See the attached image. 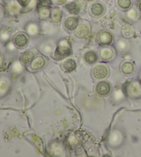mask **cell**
<instances>
[{"label": "cell", "mask_w": 141, "mask_h": 157, "mask_svg": "<svg viewBox=\"0 0 141 157\" xmlns=\"http://www.w3.org/2000/svg\"><path fill=\"white\" fill-rule=\"evenodd\" d=\"M14 43L18 48H24L28 44V37L25 33H20L15 36Z\"/></svg>", "instance_id": "8992f818"}, {"label": "cell", "mask_w": 141, "mask_h": 157, "mask_svg": "<svg viewBox=\"0 0 141 157\" xmlns=\"http://www.w3.org/2000/svg\"><path fill=\"white\" fill-rule=\"evenodd\" d=\"M49 6L37 4V13L42 19H47L50 15V10Z\"/></svg>", "instance_id": "8fae6325"}, {"label": "cell", "mask_w": 141, "mask_h": 157, "mask_svg": "<svg viewBox=\"0 0 141 157\" xmlns=\"http://www.w3.org/2000/svg\"><path fill=\"white\" fill-rule=\"evenodd\" d=\"M113 35L110 31H103L100 32L98 36V42L101 45H110L113 42Z\"/></svg>", "instance_id": "3957f363"}, {"label": "cell", "mask_w": 141, "mask_h": 157, "mask_svg": "<svg viewBox=\"0 0 141 157\" xmlns=\"http://www.w3.org/2000/svg\"><path fill=\"white\" fill-rule=\"evenodd\" d=\"M34 57V53L32 51H27L26 52L23 53L21 56V61H22L24 64H28L29 62L32 61Z\"/></svg>", "instance_id": "ffe728a7"}, {"label": "cell", "mask_w": 141, "mask_h": 157, "mask_svg": "<svg viewBox=\"0 0 141 157\" xmlns=\"http://www.w3.org/2000/svg\"><path fill=\"white\" fill-rule=\"evenodd\" d=\"M66 9L67 11L71 13V14L77 15L79 12V7L75 3H70L66 6Z\"/></svg>", "instance_id": "44dd1931"}, {"label": "cell", "mask_w": 141, "mask_h": 157, "mask_svg": "<svg viewBox=\"0 0 141 157\" xmlns=\"http://www.w3.org/2000/svg\"><path fill=\"white\" fill-rule=\"evenodd\" d=\"M51 19L53 21V22L55 24H59L61 22L62 19V11L59 9H54L51 12Z\"/></svg>", "instance_id": "e0dca14e"}, {"label": "cell", "mask_w": 141, "mask_h": 157, "mask_svg": "<svg viewBox=\"0 0 141 157\" xmlns=\"http://www.w3.org/2000/svg\"><path fill=\"white\" fill-rule=\"evenodd\" d=\"M84 59L88 64H94L98 59V56L96 52L93 51H89L84 56Z\"/></svg>", "instance_id": "5bb4252c"}, {"label": "cell", "mask_w": 141, "mask_h": 157, "mask_svg": "<svg viewBox=\"0 0 141 157\" xmlns=\"http://www.w3.org/2000/svg\"><path fill=\"white\" fill-rule=\"evenodd\" d=\"M67 0H54V2H55L56 4L58 5H63L64 4Z\"/></svg>", "instance_id": "f546056e"}, {"label": "cell", "mask_w": 141, "mask_h": 157, "mask_svg": "<svg viewBox=\"0 0 141 157\" xmlns=\"http://www.w3.org/2000/svg\"><path fill=\"white\" fill-rule=\"evenodd\" d=\"M114 52L111 48H103L100 51V56L104 60H110L114 57Z\"/></svg>", "instance_id": "7c38bea8"}, {"label": "cell", "mask_w": 141, "mask_h": 157, "mask_svg": "<svg viewBox=\"0 0 141 157\" xmlns=\"http://www.w3.org/2000/svg\"><path fill=\"white\" fill-rule=\"evenodd\" d=\"M140 84H141V79H140Z\"/></svg>", "instance_id": "d6a6232c"}, {"label": "cell", "mask_w": 141, "mask_h": 157, "mask_svg": "<svg viewBox=\"0 0 141 157\" xmlns=\"http://www.w3.org/2000/svg\"><path fill=\"white\" fill-rule=\"evenodd\" d=\"M109 75V69L107 67L103 64H99L94 67L93 71H92V75L93 77L97 80L103 79L107 77Z\"/></svg>", "instance_id": "7a4b0ae2"}, {"label": "cell", "mask_w": 141, "mask_h": 157, "mask_svg": "<svg viewBox=\"0 0 141 157\" xmlns=\"http://www.w3.org/2000/svg\"><path fill=\"white\" fill-rule=\"evenodd\" d=\"M135 34L134 27L131 25H126L122 29V35L125 38H131Z\"/></svg>", "instance_id": "2e32d148"}, {"label": "cell", "mask_w": 141, "mask_h": 157, "mask_svg": "<svg viewBox=\"0 0 141 157\" xmlns=\"http://www.w3.org/2000/svg\"><path fill=\"white\" fill-rule=\"evenodd\" d=\"M89 27L84 24H81L77 26L74 31V36L79 39L85 38L89 35Z\"/></svg>", "instance_id": "52a82bcc"}, {"label": "cell", "mask_w": 141, "mask_h": 157, "mask_svg": "<svg viewBox=\"0 0 141 157\" xmlns=\"http://www.w3.org/2000/svg\"><path fill=\"white\" fill-rule=\"evenodd\" d=\"M72 52V46L67 39H62L59 42L57 48L55 51V55L59 57L69 56Z\"/></svg>", "instance_id": "6da1fadb"}, {"label": "cell", "mask_w": 141, "mask_h": 157, "mask_svg": "<svg viewBox=\"0 0 141 157\" xmlns=\"http://www.w3.org/2000/svg\"><path fill=\"white\" fill-rule=\"evenodd\" d=\"M127 17L131 20H136L138 18V13L136 12V10L134 9H130L129 11L127 12Z\"/></svg>", "instance_id": "4316f807"}, {"label": "cell", "mask_w": 141, "mask_h": 157, "mask_svg": "<svg viewBox=\"0 0 141 157\" xmlns=\"http://www.w3.org/2000/svg\"><path fill=\"white\" fill-rule=\"evenodd\" d=\"M128 94L133 98H138L141 95V88L140 85L136 82H134L128 86Z\"/></svg>", "instance_id": "9c48e42d"}, {"label": "cell", "mask_w": 141, "mask_h": 157, "mask_svg": "<svg viewBox=\"0 0 141 157\" xmlns=\"http://www.w3.org/2000/svg\"><path fill=\"white\" fill-rule=\"evenodd\" d=\"M138 10H139V12L141 13V1L139 2V3H138Z\"/></svg>", "instance_id": "4dcf8cb0"}, {"label": "cell", "mask_w": 141, "mask_h": 157, "mask_svg": "<svg viewBox=\"0 0 141 157\" xmlns=\"http://www.w3.org/2000/svg\"><path fill=\"white\" fill-rule=\"evenodd\" d=\"M63 67L64 69L67 72H71L76 69L77 67V64L76 62L72 59H68L63 62Z\"/></svg>", "instance_id": "d6986e66"}, {"label": "cell", "mask_w": 141, "mask_h": 157, "mask_svg": "<svg viewBox=\"0 0 141 157\" xmlns=\"http://www.w3.org/2000/svg\"><path fill=\"white\" fill-rule=\"evenodd\" d=\"M26 30L27 33L30 36L32 37H36L39 33L40 28L39 24L34 22V21H31V22L27 24Z\"/></svg>", "instance_id": "30bf717a"}, {"label": "cell", "mask_w": 141, "mask_h": 157, "mask_svg": "<svg viewBox=\"0 0 141 157\" xmlns=\"http://www.w3.org/2000/svg\"><path fill=\"white\" fill-rule=\"evenodd\" d=\"M114 97L117 100H120L121 98H123V92H122L121 90H118L116 92L115 94H114Z\"/></svg>", "instance_id": "83f0119b"}, {"label": "cell", "mask_w": 141, "mask_h": 157, "mask_svg": "<svg viewBox=\"0 0 141 157\" xmlns=\"http://www.w3.org/2000/svg\"><path fill=\"white\" fill-rule=\"evenodd\" d=\"M121 71L124 74L131 75L132 74H134L135 71L134 65L130 62H125L121 67Z\"/></svg>", "instance_id": "9a60e30c"}, {"label": "cell", "mask_w": 141, "mask_h": 157, "mask_svg": "<svg viewBox=\"0 0 141 157\" xmlns=\"http://www.w3.org/2000/svg\"><path fill=\"white\" fill-rule=\"evenodd\" d=\"M87 1H92V0H87Z\"/></svg>", "instance_id": "1f68e13d"}, {"label": "cell", "mask_w": 141, "mask_h": 157, "mask_svg": "<svg viewBox=\"0 0 141 157\" xmlns=\"http://www.w3.org/2000/svg\"><path fill=\"white\" fill-rule=\"evenodd\" d=\"M53 48H54V47H53V45L51 44V43L46 42L44 44L42 45V48H41V49H42L43 53H44L45 54H48V53H50L51 52H52V51H53Z\"/></svg>", "instance_id": "484cf974"}, {"label": "cell", "mask_w": 141, "mask_h": 157, "mask_svg": "<svg viewBox=\"0 0 141 157\" xmlns=\"http://www.w3.org/2000/svg\"><path fill=\"white\" fill-rule=\"evenodd\" d=\"M116 4L119 9L127 10L132 7L133 2L132 0H116Z\"/></svg>", "instance_id": "ac0fdd59"}, {"label": "cell", "mask_w": 141, "mask_h": 157, "mask_svg": "<svg viewBox=\"0 0 141 157\" xmlns=\"http://www.w3.org/2000/svg\"><path fill=\"white\" fill-rule=\"evenodd\" d=\"M110 143H112L114 145H116L119 143V142L121 141V135L119 132H114L110 135Z\"/></svg>", "instance_id": "7402d4cb"}, {"label": "cell", "mask_w": 141, "mask_h": 157, "mask_svg": "<svg viewBox=\"0 0 141 157\" xmlns=\"http://www.w3.org/2000/svg\"><path fill=\"white\" fill-rule=\"evenodd\" d=\"M62 151V148L61 146H59V145H56L54 147V152H55L56 154H60L61 153Z\"/></svg>", "instance_id": "f1b7e54d"}, {"label": "cell", "mask_w": 141, "mask_h": 157, "mask_svg": "<svg viewBox=\"0 0 141 157\" xmlns=\"http://www.w3.org/2000/svg\"><path fill=\"white\" fill-rule=\"evenodd\" d=\"M45 59L42 58V57H37V58H35L33 61H32L31 64V67L33 70H39L42 69L43 67L45 66Z\"/></svg>", "instance_id": "4fadbf2b"}, {"label": "cell", "mask_w": 141, "mask_h": 157, "mask_svg": "<svg viewBox=\"0 0 141 157\" xmlns=\"http://www.w3.org/2000/svg\"><path fill=\"white\" fill-rule=\"evenodd\" d=\"M20 5L15 2H11L9 4V10L12 14H17L20 10Z\"/></svg>", "instance_id": "cb8c5ba5"}, {"label": "cell", "mask_w": 141, "mask_h": 157, "mask_svg": "<svg viewBox=\"0 0 141 157\" xmlns=\"http://www.w3.org/2000/svg\"><path fill=\"white\" fill-rule=\"evenodd\" d=\"M17 2L21 7L26 8L31 6V8H33L35 5V0H17Z\"/></svg>", "instance_id": "603a6c76"}, {"label": "cell", "mask_w": 141, "mask_h": 157, "mask_svg": "<svg viewBox=\"0 0 141 157\" xmlns=\"http://www.w3.org/2000/svg\"><path fill=\"white\" fill-rule=\"evenodd\" d=\"M78 20L76 17H68L64 20V27L67 31H72L75 30L78 26Z\"/></svg>", "instance_id": "ba28073f"}, {"label": "cell", "mask_w": 141, "mask_h": 157, "mask_svg": "<svg viewBox=\"0 0 141 157\" xmlns=\"http://www.w3.org/2000/svg\"><path fill=\"white\" fill-rule=\"evenodd\" d=\"M111 91H112V87H111L110 84L106 81H101L96 85V91L100 96H107Z\"/></svg>", "instance_id": "277c9868"}, {"label": "cell", "mask_w": 141, "mask_h": 157, "mask_svg": "<svg viewBox=\"0 0 141 157\" xmlns=\"http://www.w3.org/2000/svg\"><path fill=\"white\" fill-rule=\"evenodd\" d=\"M116 47L121 51L126 50L127 47H128V42L125 40L120 39L117 42V43H116Z\"/></svg>", "instance_id": "d4e9b609"}, {"label": "cell", "mask_w": 141, "mask_h": 157, "mask_svg": "<svg viewBox=\"0 0 141 157\" xmlns=\"http://www.w3.org/2000/svg\"><path fill=\"white\" fill-rule=\"evenodd\" d=\"M89 12L91 15L95 17H100L104 15L105 12V8L104 5L100 2H95L91 5L89 8Z\"/></svg>", "instance_id": "5b68a950"}]
</instances>
